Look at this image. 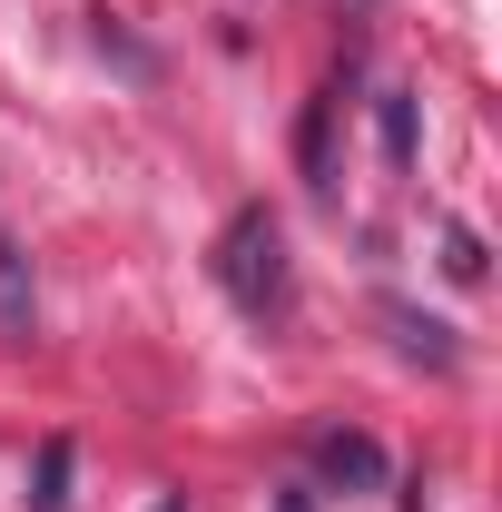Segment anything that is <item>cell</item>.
<instances>
[{
  "label": "cell",
  "instance_id": "cell-9",
  "mask_svg": "<svg viewBox=\"0 0 502 512\" xmlns=\"http://www.w3.org/2000/svg\"><path fill=\"white\" fill-rule=\"evenodd\" d=\"M148 512H188V503H148Z\"/></svg>",
  "mask_w": 502,
  "mask_h": 512
},
{
  "label": "cell",
  "instance_id": "cell-8",
  "mask_svg": "<svg viewBox=\"0 0 502 512\" xmlns=\"http://www.w3.org/2000/svg\"><path fill=\"white\" fill-rule=\"evenodd\" d=\"M276 512H315V503H306V493H276Z\"/></svg>",
  "mask_w": 502,
  "mask_h": 512
},
{
  "label": "cell",
  "instance_id": "cell-5",
  "mask_svg": "<svg viewBox=\"0 0 502 512\" xmlns=\"http://www.w3.org/2000/svg\"><path fill=\"white\" fill-rule=\"evenodd\" d=\"M384 158H394V168H414V99H404V89H384Z\"/></svg>",
  "mask_w": 502,
  "mask_h": 512
},
{
  "label": "cell",
  "instance_id": "cell-1",
  "mask_svg": "<svg viewBox=\"0 0 502 512\" xmlns=\"http://www.w3.org/2000/svg\"><path fill=\"white\" fill-rule=\"evenodd\" d=\"M217 286H227V306H237L247 325H286V306H296V266H286L276 207H237V217H227V237H217Z\"/></svg>",
  "mask_w": 502,
  "mask_h": 512
},
{
  "label": "cell",
  "instance_id": "cell-4",
  "mask_svg": "<svg viewBox=\"0 0 502 512\" xmlns=\"http://www.w3.org/2000/svg\"><path fill=\"white\" fill-rule=\"evenodd\" d=\"M30 503H40V512H60V503H69V444H60V434L40 444V473H30Z\"/></svg>",
  "mask_w": 502,
  "mask_h": 512
},
{
  "label": "cell",
  "instance_id": "cell-3",
  "mask_svg": "<svg viewBox=\"0 0 502 512\" xmlns=\"http://www.w3.org/2000/svg\"><path fill=\"white\" fill-rule=\"evenodd\" d=\"M0 335H30V256L0 247Z\"/></svg>",
  "mask_w": 502,
  "mask_h": 512
},
{
  "label": "cell",
  "instance_id": "cell-6",
  "mask_svg": "<svg viewBox=\"0 0 502 512\" xmlns=\"http://www.w3.org/2000/svg\"><path fill=\"white\" fill-rule=\"evenodd\" d=\"M394 335H404V355H424V365H453V335H443V325H424V316H404V306H394Z\"/></svg>",
  "mask_w": 502,
  "mask_h": 512
},
{
  "label": "cell",
  "instance_id": "cell-7",
  "mask_svg": "<svg viewBox=\"0 0 502 512\" xmlns=\"http://www.w3.org/2000/svg\"><path fill=\"white\" fill-rule=\"evenodd\" d=\"M443 266L473 286V276H483V237H473V227H453V237H443Z\"/></svg>",
  "mask_w": 502,
  "mask_h": 512
},
{
  "label": "cell",
  "instance_id": "cell-2",
  "mask_svg": "<svg viewBox=\"0 0 502 512\" xmlns=\"http://www.w3.org/2000/svg\"><path fill=\"white\" fill-rule=\"evenodd\" d=\"M315 473L345 483V493H375V483H384V444L355 434V424H325V434H315Z\"/></svg>",
  "mask_w": 502,
  "mask_h": 512
}]
</instances>
